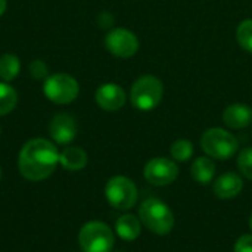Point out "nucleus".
I'll return each mask as SVG.
<instances>
[{
	"label": "nucleus",
	"instance_id": "obj_16",
	"mask_svg": "<svg viewBox=\"0 0 252 252\" xmlns=\"http://www.w3.org/2000/svg\"><path fill=\"white\" fill-rule=\"evenodd\" d=\"M190 176L199 185H208L216 177V164L210 157H199L190 167Z\"/></svg>",
	"mask_w": 252,
	"mask_h": 252
},
{
	"label": "nucleus",
	"instance_id": "obj_1",
	"mask_svg": "<svg viewBox=\"0 0 252 252\" xmlns=\"http://www.w3.org/2000/svg\"><path fill=\"white\" fill-rule=\"evenodd\" d=\"M59 154L55 142L43 137L28 140L19 151L18 170L30 182H41L53 174L59 164Z\"/></svg>",
	"mask_w": 252,
	"mask_h": 252
},
{
	"label": "nucleus",
	"instance_id": "obj_14",
	"mask_svg": "<svg viewBox=\"0 0 252 252\" xmlns=\"http://www.w3.org/2000/svg\"><path fill=\"white\" fill-rule=\"evenodd\" d=\"M89 157L78 146H68L59 154V164L68 171H80L87 165Z\"/></svg>",
	"mask_w": 252,
	"mask_h": 252
},
{
	"label": "nucleus",
	"instance_id": "obj_22",
	"mask_svg": "<svg viewBox=\"0 0 252 252\" xmlns=\"http://www.w3.org/2000/svg\"><path fill=\"white\" fill-rule=\"evenodd\" d=\"M30 74L31 77H34L35 80H46L49 75V69H47V65L40 61V59H34L31 63H30Z\"/></svg>",
	"mask_w": 252,
	"mask_h": 252
},
{
	"label": "nucleus",
	"instance_id": "obj_10",
	"mask_svg": "<svg viewBox=\"0 0 252 252\" xmlns=\"http://www.w3.org/2000/svg\"><path fill=\"white\" fill-rule=\"evenodd\" d=\"M49 133L55 143L69 145L77 137L78 126L72 115L61 112L52 118V121L49 124Z\"/></svg>",
	"mask_w": 252,
	"mask_h": 252
},
{
	"label": "nucleus",
	"instance_id": "obj_23",
	"mask_svg": "<svg viewBox=\"0 0 252 252\" xmlns=\"http://www.w3.org/2000/svg\"><path fill=\"white\" fill-rule=\"evenodd\" d=\"M235 252H252V235H242L235 244Z\"/></svg>",
	"mask_w": 252,
	"mask_h": 252
},
{
	"label": "nucleus",
	"instance_id": "obj_26",
	"mask_svg": "<svg viewBox=\"0 0 252 252\" xmlns=\"http://www.w3.org/2000/svg\"><path fill=\"white\" fill-rule=\"evenodd\" d=\"M250 229H251V230H252V214H251V216H250Z\"/></svg>",
	"mask_w": 252,
	"mask_h": 252
},
{
	"label": "nucleus",
	"instance_id": "obj_28",
	"mask_svg": "<svg viewBox=\"0 0 252 252\" xmlns=\"http://www.w3.org/2000/svg\"><path fill=\"white\" fill-rule=\"evenodd\" d=\"M0 133H1V130H0Z\"/></svg>",
	"mask_w": 252,
	"mask_h": 252
},
{
	"label": "nucleus",
	"instance_id": "obj_24",
	"mask_svg": "<svg viewBox=\"0 0 252 252\" xmlns=\"http://www.w3.org/2000/svg\"><path fill=\"white\" fill-rule=\"evenodd\" d=\"M97 22H99V25H100L102 28H108V27H111V25H112L114 18H112V15H111V13H108V12H102V13L99 15V18H97Z\"/></svg>",
	"mask_w": 252,
	"mask_h": 252
},
{
	"label": "nucleus",
	"instance_id": "obj_19",
	"mask_svg": "<svg viewBox=\"0 0 252 252\" xmlns=\"http://www.w3.org/2000/svg\"><path fill=\"white\" fill-rule=\"evenodd\" d=\"M195 149H193V143L188 139H177L171 148H170V154H171V158L174 161H179V162H186L192 158Z\"/></svg>",
	"mask_w": 252,
	"mask_h": 252
},
{
	"label": "nucleus",
	"instance_id": "obj_7",
	"mask_svg": "<svg viewBox=\"0 0 252 252\" xmlns=\"http://www.w3.org/2000/svg\"><path fill=\"white\" fill-rule=\"evenodd\" d=\"M43 93L44 96L58 105H68L78 97L80 84L78 81L65 72H58L49 75L43 83Z\"/></svg>",
	"mask_w": 252,
	"mask_h": 252
},
{
	"label": "nucleus",
	"instance_id": "obj_12",
	"mask_svg": "<svg viewBox=\"0 0 252 252\" xmlns=\"http://www.w3.org/2000/svg\"><path fill=\"white\" fill-rule=\"evenodd\" d=\"M244 189V182L238 173L227 171L217 177L213 185V190L217 198L220 199H232L238 196Z\"/></svg>",
	"mask_w": 252,
	"mask_h": 252
},
{
	"label": "nucleus",
	"instance_id": "obj_13",
	"mask_svg": "<svg viewBox=\"0 0 252 252\" xmlns=\"http://www.w3.org/2000/svg\"><path fill=\"white\" fill-rule=\"evenodd\" d=\"M224 124L232 130H241L252 124V108L247 103H232L223 112Z\"/></svg>",
	"mask_w": 252,
	"mask_h": 252
},
{
	"label": "nucleus",
	"instance_id": "obj_27",
	"mask_svg": "<svg viewBox=\"0 0 252 252\" xmlns=\"http://www.w3.org/2000/svg\"><path fill=\"white\" fill-rule=\"evenodd\" d=\"M0 179H1V168H0Z\"/></svg>",
	"mask_w": 252,
	"mask_h": 252
},
{
	"label": "nucleus",
	"instance_id": "obj_15",
	"mask_svg": "<svg viewBox=\"0 0 252 252\" xmlns=\"http://www.w3.org/2000/svg\"><path fill=\"white\" fill-rule=\"evenodd\" d=\"M117 235L127 242L137 239L142 233V221L133 214H124L115 221Z\"/></svg>",
	"mask_w": 252,
	"mask_h": 252
},
{
	"label": "nucleus",
	"instance_id": "obj_25",
	"mask_svg": "<svg viewBox=\"0 0 252 252\" xmlns=\"http://www.w3.org/2000/svg\"><path fill=\"white\" fill-rule=\"evenodd\" d=\"M7 7V0H0V16L6 12Z\"/></svg>",
	"mask_w": 252,
	"mask_h": 252
},
{
	"label": "nucleus",
	"instance_id": "obj_20",
	"mask_svg": "<svg viewBox=\"0 0 252 252\" xmlns=\"http://www.w3.org/2000/svg\"><path fill=\"white\" fill-rule=\"evenodd\" d=\"M236 40L239 46L252 53V18L244 19L236 28Z\"/></svg>",
	"mask_w": 252,
	"mask_h": 252
},
{
	"label": "nucleus",
	"instance_id": "obj_21",
	"mask_svg": "<svg viewBox=\"0 0 252 252\" xmlns=\"http://www.w3.org/2000/svg\"><path fill=\"white\" fill-rule=\"evenodd\" d=\"M236 164H238L241 174L252 180V148H244L238 154Z\"/></svg>",
	"mask_w": 252,
	"mask_h": 252
},
{
	"label": "nucleus",
	"instance_id": "obj_5",
	"mask_svg": "<svg viewBox=\"0 0 252 252\" xmlns=\"http://www.w3.org/2000/svg\"><path fill=\"white\" fill-rule=\"evenodd\" d=\"M114 244V232L102 221H89L80 229L78 245L83 252H111Z\"/></svg>",
	"mask_w": 252,
	"mask_h": 252
},
{
	"label": "nucleus",
	"instance_id": "obj_11",
	"mask_svg": "<svg viewBox=\"0 0 252 252\" xmlns=\"http://www.w3.org/2000/svg\"><path fill=\"white\" fill-rule=\"evenodd\" d=\"M94 99L99 108H102L103 111L114 112V111L121 109L126 105L127 94L121 86L115 83H105L96 90Z\"/></svg>",
	"mask_w": 252,
	"mask_h": 252
},
{
	"label": "nucleus",
	"instance_id": "obj_4",
	"mask_svg": "<svg viewBox=\"0 0 252 252\" xmlns=\"http://www.w3.org/2000/svg\"><path fill=\"white\" fill-rule=\"evenodd\" d=\"M164 96L162 81L155 75H142L139 77L130 90L131 105L139 111H152L155 109Z\"/></svg>",
	"mask_w": 252,
	"mask_h": 252
},
{
	"label": "nucleus",
	"instance_id": "obj_3",
	"mask_svg": "<svg viewBox=\"0 0 252 252\" xmlns=\"http://www.w3.org/2000/svg\"><path fill=\"white\" fill-rule=\"evenodd\" d=\"M201 148L207 154V157L213 159L226 161L238 154L239 142L229 130L211 127L202 133Z\"/></svg>",
	"mask_w": 252,
	"mask_h": 252
},
{
	"label": "nucleus",
	"instance_id": "obj_2",
	"mask_svg": "<svg viewBox=\"0 0 252 252\" xmlns=\"http://www.w3.org/2000/svg\"><path fill=\"white\" fill-rule=\"evenodd\" d=\"M139 219L149 232L158 236L171 233L174 227V214L171 208L158 198H148L142 202Z\"/></svg>",
	"mask_w": 252,
	"mask_h": 252
},
{
	"label": "nucleus",
	"instance_id": "obj_8",
	"mask_svg": "<svg viewBox=\"0 0 252 252\" xmlns=\"http://www.w3.org/2000/svg\"><path fill=\"white\" fill-rule=\"evenodd\" d=\"M105 47L111 55L121 59H128L137 53L139 38L127 28H112L105 35Z\"/></svg>",
	"mask_w": 252,
	"mask_h": 252
},
{
	"label": "nucleus",
	"instance_id": "obj_6",
	"mask_svg": "<svg viewBox=\"0 0 252 252\" xmlns=\"http://www.w3.org/2000/svg\"><path fill=\"white\" fill-rule=\"evenodd\" d=\"M105 198L112 208L127 211L136 205L139 192L131 179L126 176H114L105 186Z\"/></svg>",
	"mask_w": 252,
	"mask_h": 252
},
{
	"label": "nucleus",
	"instance_id": "obj_18",
	"mask_svg": "<svg viewBox=\"0 0 252 252\" xmlns=\"http://www.w3.org/2000/svg\"><path fill=\"white\" fill-rule=\"evenodd\" d=\"M16 105H18L16 90L4 81L0 83V117L12 112L16 108Z\"/></svg>",
	"mask_w": 252,
	"mask_h": 252
},
{
	"label": "nucleus",
	"instance_id": "obj_17",
	"mask_svg": "<svg viewBox=\"0 0 252 252\" xmlns=\"http://www.w3.org/2000/svg\"><path fill=\"white\" fill-rule=\"evenodd\" d=\"M21 71V61L13 53H4L0 56V78L4 83H9L18 77Z\"/></svg>",
	"mask_w": 252,
	"mask_h": 252
},
{
	"label": "nucleus",
	"instance_id": "obj_9",
	"mask_svg": "<svg viewBox=\"0 0 252 252\" xmlns=\"http://www.w3.org/2000/svg\"><path fill=\"white\" fill-rule=\"evenodd\" d=\"M143 176L154 186H168L179 177V165L170 158L157 157L146 162Z\"/></svg>",
	"mask_w": 252,
	"mask_h": 252
}]
</instances>
